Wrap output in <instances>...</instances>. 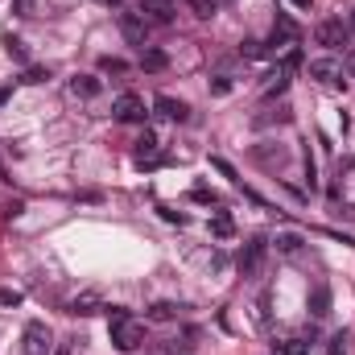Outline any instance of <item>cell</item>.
Segmentation results:
<instances>
[{
	"label": "cell",
	"mask_w": 355,
	"mask_h": 355,
	"mask_svg": "<svg viewBox=\"0 0 355 355\" xmlns=\"http://www.w3.org/2000/svg\"><path fill=\"white\" fill-rule=\"evenodd\" d=\"M174 314H178L174 302H153V306H149V322H170Z\"/></svg>",
	"instance_id": "18"
},
{
	"label": "cell",
	"mask_w": 355,
	"mask_h": 355,
	"mask_svg": "<svg viewBox=\"0 0 355 355\" xmlns=\"http://www.w3.org/2000/svg\"><path fill=\"white\" fill-rule=\"evenodd\" d=\"M116 21H120V33H124L132 46H145V42H149V21H145L141 12H120Z\"/></svg>",
	"instance_id": "6"
},
{
	"label": "cell",
	"mask_w": 355,
	"mask_h": 355,
	"mask_svg": "<svg viewBox=\"0 0 355 355\" xmlns=\"http://www.w3.org/2000/svg\"><path fill=\"white\" fill-rule=\"evenodd\" d=\"M145 4H170V0H145Z\"/></svg>",
	"instance_id": "34"
},
{
	"label": "cell",
	"mask_w": 355,
	"mask_h": 355,
	"mask_svg": "<svg viewBox=\"0 0 355 355\" xmlns=\"http://www.w3.org/2000/svg\"><path fill=\"white\" fill-rule=\"evenodd\" d=\"M153 107H157L166 120H178V124H186V120H190V107H186L182 99H170V95H157V99H153Z\"/></svg>",
	"instance_id": "8"
},
{
	"label": "cell",
	"mask_w": 355,
	"mask_h": 355,
	"mask_svg": "<svg viewBox=\"0 0 355 355\" xmlns=\"http://www.w3.org/2000/svg\"><path fill=\"white\" fill-rule=\"evenodd\" d=\"M211 91H215V95H227V91H232V79H227V75H215V79H211Z\"/></svg>",
	"instance_id": "26"
},
{
	"label": "cell",
	"mask_w": 355,
	"mask_h": 355,
	"mask_svg": "<svg viewBox=\"0 0 355 355\" xmlns=\"http://www.w3.org/2000/svg\"><path fill=\"white\" fill-rule=\"evenodd\" d=\"M190 198H194V202H215V194H211L207 186H194V194H190Z\"/></svg>",
	"instance_id": "27"
},
{
	"label": "cell",
	"mask_w": 355,
	"mask_h": 355,
	"mask_svg": "<svg viewBox=\"0 0 355 355\" xmlns=\"http://www.w3.org/2000/svg\"><path fill=\"white\" fill-rule=\"evenodd\" d=\"M289 4H297V8H310V0H289Z\"/></svg>",
	"instance_id": "32"
},
{
	"label": "cell",
	"mask_w": 355,
	"mask_h": 355,
	"mask_svg": "<svg viewBox=\"0 0 355 355\" xmlns=\"http://www.w3.org/2000/svg\"><path fill=\"white\" fill-rule=\"evenodd\" d=\"M103 4H120V0H103Z\"/></svg>",
	"instance_id": "35"
},
{
	"label": "cell",
	"mask_w": 355,
	"mask_h": 355,
	"mask_svg": "<svg viewBox=\"0 0 355 355\" xmlns=\"http://www.w3.org/2000/svg\"><path fill=\"white\" fill-rule=\"evenodd\" d=\"M186 8H190L194 17H202V21H207V17H215V8H219V4H215V0H186Z\"/></svg>",
	"instance_id": "19"
},
{
	"label": "cell",
	"mask_w": 355,
	"mask_h": 355,
	"mask_svg": "<svg viewBox=\"0 0 355 355\" xmlns=\"http://www.w3.org/2000/svg\"><path fill=\"white\" fill-rule=\"evenodd\" d=\"M46 79H50V71H42V67H29L21 83H29V87H37V83H46Z\"/></svg>",
	"instance_id": "23"
},
{
	"label": "cell",
	"mask_w": 355,
	"mask_h": 355,
	"mask_svg": "<svg viewBox=\"0 0 355 355\" xmlns=\"http://www.w3.org/2000/svg\"><path fill=\"white\" fill-rule=\"evenodd\" d=\"M112 120H120V124H141V120H145V99L132 95V91L116 95V99H112Z\"/></svg>",
	"instance_id": "3"
},
{
	"label": "cell",
	"mask_w": 355,
	"mask_h": 355,
	"mask_svg": "<svg viewBox=\"0 0 355 355\" xmlns=\"http://www.w3.org/2000/svg\"><path fill=\"white\" fill-rule=\"evenodd\" d=\"M29 8H33V0H17V12H21V17H33Z\"/></svg>",
	"instance_id": "28"
},
{
	"label": "cell",
	"mask_w": 355,
	"mask_h": 355,
	"mask_svg": "<svg viewBox=\"0 0 355 355\" xmlns=\"http://www.w3.org/2000/svg\"><path fill=\"white\" fill-rule=\"evenodd\" d=\"M99 293L87 289V293H79V297H71V306H67V314H79V318H91V314H99Z\"/></svg>",
	"instance_id": "10"
},
{
	"label": "cell",
	"mask_w": 355,
	"mask_h": 355,
	"mask_svg": "<svg viewBox=\"0 0 355 355\" xmlns=\"http://www.w3.org/2000/svg\"><path fill=\"white\" fill-rule=\"evenodd\" d=\"M347 37H352V29H347V21H343V17H327V21H318V25H314V42H318V46H327V50L347 46Z\"/></svg>",
	"instance_id": "2"
},
{
	"label": "cell",
	"mask_w": 355,
	"mask_h": 355,
	"mask_svg": "<svg viewBox=\"0 0 355 355\" xmlns=\"http://www.w3.org/2000/svg\"><path fill=\"white\" fill-rule=\"evenodd\" d=\"M50 355H71V347H67V343H62V347H54V352Z\"/></svg>",
	"instance_id": "31"
},
{
	"label": "cell",
	"mask_w": 355,
	"mask_h": 355,
	"mask_svg": "<svg viewBox=\"0 0 355 355\" xmlns=\"http://www.w3.org/2000/svg\"><path fill=\"white\" fill-rule=\"evenodd\" d=\"M107 331H112V347H116V352H137V347L145 343V327H141L128 310H120V306L107 310Z\"/></svg>",
	"instance_id": "1"
},
{
	"label": "cell",
	"mask_w": 355,
	"mask_h": 355,
	"mask_svg": "<svg viewBox=\"0 0 355 355\" xmlns=\"http://www.w3.org/2000/svg\"><path fill=\"white\" fill-rule=\"evenodd\" d=\"M347 29H352V33H355V8H352V17H347Z\"/></svg>",
	"instance_id": "33"
},
{
	"label": "cell",
	"mask_w": 355,
	"mask_h": 355,
	"mask_svg": "<svg viewBox=\"0 0 355 355\" xmlns=\"http://www.w3.org/2000/svg\"><path fill=\"white\" fill-rule=\"evenodd\" d=\"M4 54H8L12 62H29V50H25V42H21V37H12V33L4 37Z\"/></svg>",
	"instance_id": "16"
},
{
	"label": "cell",
	"mask_w": 355,
	"mask_h": 355,
	"mask_svg": "<svg viewBox=\"0 0 355 355\" xmlns=\"http://www.w3.org/2000/svg\"><path fill=\"white\" fill-rule=\"evenodd\" d=\"M99 91H103V83L95 75H75L71 79V95H79V99H95Z\"/></svg>",
	"instance_id": "12"
},
{
	"label": "cell",
	"mask_w": 355,
	"mask_h": 355,
	"mask_svg": "<svg viewBox=\"0 0 355 355\" xmlns=\"http://www.w3.org/2000/svg\"><path fill=\"white\" fill-rule=\"evenodd\" d=\"M137 166H157V132H141L137 137Z\"/></svg>",
	"instance_id": "9"
},
{
	"label": "cell",
	"mask_w": 355,
	"mask_h": 355,
	"mask_svg": "<svg viewBox=\"0 0 355 355\" xmlns=\"http://www.w3.org/2000/svg\"><path fill=\"white\" fill-rule=\"evenodd\" d=\"M232 232H236L232 215H227V211H215V215H211V236H232Z\"/></svg>",
	"instance_id": "17"
},
{
	"label": "cell",
	"mask_w": 355,
	"mask_h": 355,
	"mask_svg": "<svg viewBox=\"0 0 355 355\" xmlns=\"http://www.w3.org/2000/svg\"><path fill=\"white\" fill-rule=\"evenodd\" d=\"M25 297H21V289H0V306L8 310V306H21Z\"/></svg>",
	"instance_id": "24"
},
{
	"label": "cell",
	"mask_w": 355,
	"mask_h": 355,
	"mask_svg": "<svg viewBox=\"0 0 355 355\" xmlns=\"http://www.w3.org/2000/svg\"><path fill=\"white\" fill-rule=\"evenodd\" d=\"M8 95H12V87H0V107L8 103Z\"/></svg>",
	"instance_id": "30"
},
{
	"label": "cell",
	"mask_w": 355,
	"mask_h": 355,
	"mask_svg": "<svg viewBox=\"0 0 355 355\" xmlns=\"http://www.w3.org/2000/svg\"><path fill=\"white\" fill-rule=\"evenodd\" d=\"M310 343H314V335H310V339H289V343L281 347V355H306L310 352Z\"/></svg>",
	"instance_id": "21"
},
{
	"label": "cell",
	"mask_w": 355,
	"mask_h": 355,
	"mask_svg": "<svg viewBox=\"0 0 355 355\" xmlns=\"http://www.w3.org/2000/svg\"><path fill=\"white\" fill-rule=\"evenodd\" d=\"M240 54H244V58H265L268 46H261V42H240Z\"/></svg>",
	"instance_id": "22"
},
{
	"label": "cell",
	"mask_w": 355,
	"mask_h": 355,
	"mask_svg": "<svg viewBox=\"0 0 355 355\" xmlns=\"http://www.w3.org/2000/svg\"><path fill=\"white\" fill-rule=\"evenodd\" d=\"M211 166H215V170H219V174L227 178V182H240V178H236V170H232V166H227V162H223V157H211Z\"/></svg>",
	"instance_id": "25"
},
{
	"label": "cell",
	"mask_w": 355,
	"mask_h": 355,
	"mask_svg": "<svg viewBox=\"0 0 355 355\" xmlns=\"http://www.w3.org/2000/svg\"><path fill=\"white\" fill-rule=\"evenodd\" d=\"M170 54L166 50H141V71H166Z\"/></svg>",
	"instance_id": "15"
},
{
	"label": "cell",
	"mask_w": 355,
	"mask_h": 355,
	"mask_svg": "<svg viewBox=\"0 0 355 355\" xmlns=\"http://www.w3.org/2000/svg\"><path fill=\"white\" fill-rule=\"evenodd\" d=\"M310 79L314 83H343V62L339 58H314L310 62Z\"/></svg>",
	"instance_id": "7"
},
{
	"label": "cell",
	"mask_w": 355,
	"mask_h": 355,
	"mask_svg": "<svg viewBox=\"0 0 355 355\" xmlns=\"http://www.w3.org/2000/svg\"><path fill=\"white\" fill-rule=\"evenodd\" d=\"M343 67H347V75H352V79H355V50H352V54H347V62H343Z\"/></svg>",
	"instance_id": "29"
},
{
	"label": "cell",
	"mask_w": 355,
	"mask_h": 355,
	"mask_svg": "<svg viewBox=\"0 0 355 355\" xmlns=\"http://www.w3.org/2000/svg\"><path fill=\"white\" fill-rule=\"evenodd\" d=\"M99 71H103V75H124V71H128V62L107 54V58H99Z\"/></svg>",
	"instance_id": "20"
},
{
	"label": "cell",
	"mask_w": 355,
	"mask_h": 355,
	"mask_svg": "<svg viewBox=\"0 0 355 355\" xmlns=\"http://www.w3.org/2000/svg\"><path fill=\"white\" fill-rule=\"evenodd\" d=\"M302 244H306V240H302L297 232H277V240H272V248H277L281 257H297V252H302Z\"/></svg>",
	"instance_id": "13"
},
{
	"label": "cell",
	"mask_w": 355,
	"mask_h": 355,
	"mask_svg": "<svg viewBox=\"0 0 355 355\" xmlns=\"http://www.w3.org/2000/svg\"><path fill=\"white\" fill-rule=\"evenodd\" d=\"M265 252H268V240L252 236V240L244 244V252H240V272H244V277H257L261 265H265Z\"/></svg>",
	"instance_id": "5"
},
{
	"label": "cell",
	"mask_w": 355,
	"mask_h": 355,
	"mask_svg": "<svg viewBox=\"0 0 355 355\" xmlns=\"http://www.w3.org/2000/svg\"><path fill=\"white\" fill-rule=\"evenodd\" d=\"M50 339H54V335H50V327L33 318V322L25 327V355H50V352H54V343H50Z\"/></svg>",
	"instance_id": "4"
},
{
	"label": "cell",
	"mask_w": 355,
	"mask_h": 355,
	"mask_svg": "<svg viewBox=\"0 0 355 355\" xmlns=\"http://www.w3.org/2000/svg\"><path fill=\"white\" fill-rule=\"evenodd\" d=\"M141 17H145L149 25H170V21H174V8H170V4H145Z\"/></svg>",
	"instance_id": "14"
},
{
	"label": "cell",
	"mask_w": 355,
	"mask_h": 355,
	"mask_svg": "<svg viewBox=\"0 0 355 355\" xmlns=\"http://www.w3.org/2000/svg\"><path fill=\"white\" fill-rule=\"evenodd\" d=\"M310 314H314V318H327V314H331V285L318 281V285L310 289Z\"/></svg>",
	"instance_id": "11"
}]
</instances>
